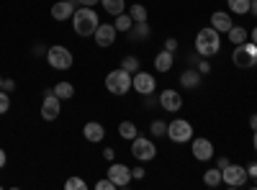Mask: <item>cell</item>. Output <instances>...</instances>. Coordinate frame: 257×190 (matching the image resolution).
I'll return each instance as SVG.
<instances>
[{
    "label": "cell",
    "mask_w": 257,
    "mask_h": 190,
    "mask_svg": "<svg viewBox=\"0 0 257 190\" xmlns=\"http://www.w3.org/2000/svg\"><path fill=\"white\" fill-rule=\"evenodd\" d=\"M219 49H221V34L213 29V26H206V29H201L196 34V52L201 57L211 59V57L219 54Z\"/></svg>",
    "instance_id": "6da1fadb"
},
{
    "label": "cell",
    "mask_w": 257,
    "mask_h": 190,
    "mask_svg": "<svg viewBox=\"0 0 257 190\" xmlns=\"http://www.w3.org/2000/svg\"><path fill=\"white\" fill-rule=\"evenodd\" d=\"M98 24H100V21H98V13L93 8H88V6L75 8V13H72V29H75L77 36H93Z\"/></svg>",
    "instance_id": "7a4b0ae2"
},
{
    "label": "cell",
    "mask_w": 257,
    "mask_h": 190,
    "mask_svg": "<svg viewBox=\"0 0 257 190\" xmlns=\"http://www.w3.org/2000/svg\"><path fill=\"white\" fill-rule=\"evenodd\" d=\"M231 62H234V67H239V70H249L257 65V44L254 41H244V44H237L231 52Z\"/></svg>",
    "instance_id": "3957f363"
},
{
    "label": "cell",
    "mask_w": 257,
    "mask_h": 190,
    "mask_svg": "<svg viewBox=\"0 0 257 190\" xmlns=\"http://www.w3.org/2000/svg\"><path fill=\"white\" fill-rule=\"evenodd\" d=\"M105 90H108L111 95H126L128 90H132V72L118 67L113 72L105 75Z\"/></svg>",
    "instance_id": "277c9868"
},
{
    "label": "cell",
    "mask_w": 257,
    "mask_h": 190,
    "mask_svg": "<svg viewBox=\"0 0 257 190\" xmlns=\"http://www.w3.org/2000/svg\"><path fill=\"white\" fill-rule=\"evenodd\" d=\"M47 65H49L52 70L62 72V70H70V67L75 65V57H72V52H70L67 47L54 44V47H49V52H47Z\"/></svg>",
    "instance_id": "5b68a950"
},
{
    "label": "cell",
    "mask_w": 257,
    "mask_h": 190,
    "mask_svg": "<svg viewBox=\"0 0 257 190\" xmlns=\"http://www.w3.org/2000/svg\"><path fill=\"white\" fill-rule=\"evenodd\" d=\"M165 136H170V141H175V144H185V141L193 139V126L185 118H173L167 123V134Z\"/></svg>",
    "instance_id": "8992f818"
},
{
    "label": "cell",
    "mask_w": 257,
    "mask_h": 190,
    "mask_svg": "<svg viewBox=\"0 0 257 190\" xmlns=\"http://www.w3.org/2000/svg\"><path fill=\"white\" fill-rule=\"evenodd\" d=\"M132 154L139 162H152L157 157V146L149 136H137V139H132Z\"/></svg>",
    "instance_id": "52a82bcc"
},
{
    "label": "cell",
    "mask_w": 257,
    "mask_h": 190,
    "mask_svg": "<svg viewBox=\"0 0 257 190\" xmlns=\"http://www.w3.org/2000/svg\"><path fill=\"white\" fill-rule=\"evenodd\" d=\"M247 180H249L247 167H242V164L229 162V164L224 167V170H221V182H224L226 187H242Z\"/></svg>",
    "instance_id": "ba28073f"
},
{
    "label": "cell",
    "mask_w": 257,
    "mask_h": 190,
    "mask_svg": "<svg viewBox=\"0 0 257 190\" xmlns=\"http://www.w3.org/2000/svg\"><path fill=\"white\" fill-rule=\"evenodd\" d=\"M62 113V100L54 95V90H44V100H41V118L44 121H57Z\"/></svg>",
    "instance_id": "9c48e42d"
},
{
    "label": "cell",
    "mask_w": 257,
    "mask_h": 190,
    "mask_svg": "<svg viewBox=\"0 0 257 190\" xmlns=\"http://www.w3.org/2000/svg\"><path fill=\"white\" fill-rule=\"evenodd\" d=\"M132 90H137L139 95H149V93H155L157 90V77L155 75H149V72H134L132 75Z\"/></svg>",
    "instance_id": "30bf717a"
},
{
    "label": "cell",
    "mask_w": 257,
    "mask_h": 190,
    "mask_svg": "<svg viewBox=\"0 0 257 190\" xmlns=\"http://www.w3.org/2000/svg\"><path fill=\"white\" fill-rule=\"evenodd\" d=\"M116 36H118V31H116L113 24H98V29H95V34H93L95 44H98L100 49L113 47V44H116Z\"/></svg>",
    "instance_id": "8fae6325"
},
{
    "label": "cell",
    "mask_w": 257,
    "mask_h": 190,
    "mask_svg": "<svg viewBox=\"0 0 257 190\" xmlns=\"http://www.w3.org/2000/svg\"><path fill=\"white\" fill-rule=\"evenodd\" d=\"M190 152H193V157H196L198 162H208L213 154V144H211V139H206V136H198V139H190Z\"/></svg>",
    "instance_id": "7c38bea8"
},
{
    "label": "cell",
    "mask_w": 257,
    "mask_h": 190,
    "mask_svg": "<svg viewBox=\"0 0 257 190\" xmlns=\"http://www.w3.org/2000/svg\"><path fill=\"white\" fill-rule=\"evenodd\" d=\"M108 177L116 182V187H128V182L134 180L132 170H128L126 164H121V162H111L108 164Z\"/></svg>",
    "instance_id": "4fadbf2b"
},
{
    "label": "cell",
    "mask_w": 257,
    "mask_h": 190,
    "mask_svg": "<svg viewBox=\"0 0 257 190\" xmlns=\"http://www.w3.org/2000/svg\"><path fill=\"white\" fill-rule=\"evenodd\" d=\"M160 108L162 111H170V113H178L183 108V95L178 90H162L160 93Z\"/></svg>",
    "instance_id": "5bb4252c"
},
{
    "label": "cell",
    "mask_w": 257,
    "mask_h": 190,
    "mask_svg": "<svg viewBox=\"0 0 257 190\" xmlns=\"http://www.w3.org/2000/svg\"><path fill=\"white\" fill-rule=\"evenodd\" d=\"M82 136L88 139L90 144H100L103 139H105V129H103V123H98V121H88L82 126Z\"/></svg>",
    "instance_id": "9a60e30c"
},
{
    "label": "cell",
    "mask_w": 257,
    "mask_h": 190,
    "mask_svg": "<svg viewBox=\"0 0 257 190\" xmlns=\"http://www.w3.org/2000/svg\"><path fill=\"white\" fill-rule=\"evenodd\" d=\"M52 18L54 21H59V24H62V21H72V13H75V6L72 3H67V0H59V3H54L52 6Z\"/></svg>",
    "instance_id": "2e32d148"
},
{
    "label": "cell",
    "mask_w": 257,
    "mask_h": 190,
    "mask_svg": "<svg viewBox=\"0 0 257 190\" xmlns=\"http://www.w3.org/2000/svg\"><path fill=\"white\" fill-rule=\"evenodd\" d=\"M201 72L196 70V67H188L183 75H180V85H183V90H196L198 85H201Z\"/></svg>",
    "instance_id": "e0dca14e"
},
{
    "label": "cell",
    "mask_w": 257,
    "mask_h": 190,
    "mask_svg": "<svg viewBox=\"0 0 257 190\" xmlns=\"http://www.w3.org/2000/svg\"><path fill=\"white\" fill-rule=\"evenodd\" d=\"M211 26L216 29L219 34H229V29H231L234 24H231V16H229V13L216 11V13H211Z\"/></svg>",
    "instance_id": "ac0fdd59"
},
{
    "label": "cell",
    "mask_w": 257,
    "mask_h": 190,
    "mask_svg": "<svg viewBox=\"0 0 257 190\" xmlns=\"http://www.w3.org/2000/svg\"><path fill=\"white\" fill-rule=\"evenodd\" d=\"M173 65H175V54L173 52H167V49L157 52V57H155V70L157 72H170Z\"/></svg>",
    "instance_id": "d6986e66"
},
{
    "label": "cell",
    "mask_w": 257,
    "mask_h": 190,
    "mask_svg": "<svg viewBox=\"0 0 257 190\" xmlns=\"http://www.w3.org/2000/svg\"><path fill=\"white\" fill-rule=\"evenodd\" d=\"M149 34H152V29H149L147 21L134 24L132 29H128V39H132V41H144V39H149Z\"/></svg>",
    "instance_id": "ffe728a7"
},
{
    "label": "cell",
    "mask_w": 257,
    "mask_h": 190,
    "mask_svg": "<svg viewBox=\"0 0 257 190\" xmlns=\"http://www.w3.org/2000/svg\"><path fill=\"white\" fill-rule=\"evenodd\" d=\"M118 136H121V139H126V141L137 139V136H139L137 123H134V121H121V123H118Z\"/></svg>",
    "instance_id": "44dd1931"
},
{
    "label": "cell",
    "mask_w": 257,
    "mask_h": 190,
    "mask_svg": "<svg viewBox=\"0 0 257 190\" xmlns=\"http://www.w3.org/2000/svg\"><path fill=\"white\" fill-rule=\"evenodd\" d=\"M226 36H229V41H231V44L237 47V44H244V41L249 39V31H247L244 26H231Z\"/></svg>",
    "instance_id": "7402d4cb"
},
{
    "label": "cell",
    "mask_w": 257,
    "mask_h": 190,
    "mask_svg": "<svg viewBox=\"0 0 257 190\" xmlns=\"http://www.w3.org/2000/svg\"><path fill=\"white\" fill-rule=\"evenodd\" d=\"M100 6L108 16H118L126 11V0H100Z\"/></svg>",
    "instance_id": "603a6c76"
},
{
    "label": "cell",
    "mask_w": 257,
    "mask_h": 190,
    "mask_svg": "<svg viewBox=\"0 0 257 190\" xmlns=\"http://www.w3.org/2000/svg\"><path fill=\"white\" fill-rule=\"evenodd\" d=\"M52 90H54V95H57L59 100H70V98L75 95V85H72V82H57Z\"/></svg>",
    "instance_id": "cb8c5ba5"
},
{
    "label": "cell",
    "mask_w": 257,
    "mask_h": 190,
    "mask_svg": "<svg viewBox=\"0 0 257 190\" xmlns=\"http://www.w3.org/2000/svg\"><path fill=\"white\" fill-rule=\"evenodd\" d=\"M116 21H113V26H116V31H126L128 34V29L134 26V21H132V16H128L126 11L123 13H118V16H113Z\"/></svg>",
    "instance_id": "d4e9b609"
},
{
    "label": "cell",
    "mask_w": 257,
    "mask_h": 190,
    "mask_svg": "<svg viewBox=\"0 0 257 190\" xmlns=\"http://www.w3.org/2000/svg\"><path fill=\"white\" fill-rule=\"evenodd\" d=\"M203 185H208V187L221 185V170H219V167H213V170H206L203 172Z\"/></svg>",
    "instance_id": "484cf974"
},
{
    "label": "cell",
    "mask_w": 257,
    "mask_h": 190,
    "mask_svg": "<svg viewBox=\"0 0 257 190\" xmlns=\"http://www.w3.org/2000/svg\"><path fill=\"white\" fill-rule=\"evenodd\" d=\"M128 16H132L134 24H142V21H147V18H149V13H147V8H144L142 3H134L132 8H128Z\"/></svg>",
    "instance_id": "4316f807"
},
{
    "label": "cell",
    "mask_w": 257,
    "mask_h": 190,
    "mask_svg": "<svg viewBox=\"0 0 257 190\" xmlns=\"http://www.w3.org/2000/svg\"><path fill=\"white\" fill-rule=\"evenodd\" d=\"M226 3H229L231 13H237V16H247V13H249V3H252V0H226Z\"/></svg>",
    "instance_id": "83f0119b"
},
{
    "label": "cell",
    "mask_w": 257,
    "mask_h": 190,
    "mask_svg": "<svg viewBox=\"0 0 257 190\" xmlns=\"http://www.w3.org/2000/svg\"><path fill=\"white\" fill-rule=\"evenodd\" d=\"M64 187H67V190H85V187H88V182H85L82 177H77V175H72V177L64 180Z\"/></svg>",
    "instance_id": "f1b7e54d"
},
{
    "label": "cell",
    "mask_w": 257,
    "mask_h": 190,
    "mask_svg": "<svg viewBox=\"0 0 257 190\" xmlns=\"http://www.w3.org/2000/svg\"><path fill=\"white\" fill-rule=\"evenodd\" d=\"M121 67H123V70H128V72L134 75V72L139 70V59H137V57H132V54H128V57H123V59H121Z\"/></svg>",
    "instance_id": "f546056e"
},
{
    "label": "cell",
    "mask_w": 257,
    "mask_h": 190,
    "mask_svg": "<svg viewBox=\"0 0 257 190\" xmlns=\"http://www.w3.org/2000/svg\"><path fill=\"white\" fill-rule=\"evenodd\" d=\"M8 111H11V93L0 88V116H6Z\"/></svg>",
    "instance_id": "4dcf8cb0"
},
{
    "label": "cell",
    "mask_w": 257,
    "mask_h": 190,
    "mask_svg": "<svg viewBox=\"0 0 257 190\" xmlns=\"http://www.w3.org/2000/svg\"><path fill=\"white\" fill-rule=\"evenodd\" d=\"M149 131H152V136H165L167 134V123L165 121H152V126H149Z\"/></svg>",
    "instance_id": "1f68e13d"
},
{
    "label": "cell",
    "mask_w": 257,
    "mask_h": 190,
    "mask_svg": "<svg viewBox=\"0 0 257 190\" xmlns=\"http://www.w3.org/2000/svg\"><path fill=\"white\" fill-rule=\"evenodd\" d=\"M95 187H98V190H116V182H113L111 177H105V180H98Z\"/></svg>",
    "instance_id": "d6a6232c"
},
{
    "label": "cell",
    "mask_w": 257,
    "mask_h": 190,
    "mask_svg": "<svg viewBox=\"0 0 257 190\" xmlns=\"http://www.w3.org/2000/svg\"><path fill=\"white\" fill-rule=\"evenodd\" d=\"M144 98V108H152V105H160V95L149 93V95H142Z\"/></svg>",
    "instance_id": "836d02e7"
},
{
    "label": "cell",
    "mask_w": 257,
    "mask_h": 190,
    "mask_svg": "<svg viewBox=\"0 0 257 190\" xmlns=\"http://www.w3.org/2000/svg\"><path fill=\"white\" fill-rule=\"evenodd\" d=\"M196 70H198L201 75H211V65H208V59H206V57H201V59H198Z\"/></svg>",
    "instance_id": "e575fe53"
},
{
    "label": "cell",
    "mask_w": 257,
    "mask_h": 190,
    "mask_svg": "<svg viewBox=\"0 0 257 190\" xmlns=\"http://www.w3.org/2000/svg\"><path fill=\"white\" fill-rule=\"evenodd\" d=\"M103 159H105V162H113V159H116V149L105 146V149H103Z\"/></svg>",
    "instance_id": "d590c367"
},
{
    "label": "cell",
    "mask_w": 257,
    "mask_h": 190,
    "mask_svg": "<svg viewBox=\"0 0 257 190\" xmlns=\"http://www.w3.org/2000/svg\"><path fill=\"white\" fill-rule=\"evenodd\" d=\"M144 175H147L144 167H134V170H132V177H134V180H144Z\"/></svg>",
    "instance_id": "8d00e7d4"
},
{
    "label": "cell",
    "mask_w": 257,
    "mask_h": 190,
    "mask_svg": "<svg viewBox=\"0 0 257 190\" xmlns=\"http://www.w3.org/2000/svg\"><path fill=\"white\" fill-rule=\"evenodd\" d=\"M165 49L175 54V49H178V39H167V41H165Z\"/></svg>",
    "instance_id": "74e56055"
},
{
    "label": "cell",
    "mask_w": 257,
    "mask_h": 190,
    "mask_svg": "<svg viewBox=\"0 0 257 190\" xmlns=\"http://www.w3.org/2000/svg\"><path fill=\"white\" fill-rule=\"evenodd\" d=\"M3 90H6V93H13V90H16V80H11V77L3 80Z\"/></svg>",
    "instance_id": "f35d334b"
},
{
    "label": "cell",
    "mask_w": 257,
    "mask_h": 190,
    "mask_svg": "<svg viewBox=\"0 0 257 190\" xmlns=\"http://www.w3.org/2000/svg\"><path fill=\"white\" fill-rule=\"evenodd\" d=\"M47 52H49V49H44V44H36V47H34V54H36V57H44Z\"/></svg>",
    "instance_id": "ab89813d"
},
{
    "label": "cell",
    "mask_w": 257,
    "mask_h": 190,
    "mask_svg": "<svg viewBox=\"0 0 257 190\" xmlns=\"http://www.w3.org/2000/svg\"><path fill=\"white\" fill-rule=\"evenodd\" d=\"M247 175H249V177H257V162L247 164Z\"/></svg>",
    "instance_id": "60d3db41"
},
{
    "label": "cell",
    "mask_w": 257,
    "mask_h": 190,
    "mask_svg": "<svg viewBox=\"0 0 257 190\" xmlns=\"http://www.w3.org/2000/svg\"><path fill=\"white\" fill-rule=\"evenodd\" d=\"M249 129H252V131H257V113H252V116H249Z\"/></svg>",
    "instance_id": "b9f144b4"
},
{
    "label": "cell",
    "mask_w": 257,
    "mask_h": 190,
    "mask_svg": "<svg viewBox=\"0 0 257 190\" xmlns=\"http://www.w3.org/2000/svg\"><path fill=\"white\" fill-rule=\"evenodd\" d=\"M226 164H229V159H226V157H219V159H216V167H219V170H224Z\"/></svg>",
    "instance_id": "7bdbcfd3"
},
{
    "label": "cell",
    "mask_w": 257,
    "mask_h": 190,
    "mask_svg": "<svg viewBox=\"0 0 257 190\" xmlns=\"http://www.w3.org/2000/svg\"><path fill=\"white\" fill-rule=\"evenodd\" d=\"M100 0H80V6H88V8H93V6H98Z\"/></svg>",
    "instance_id": "ee69618b"
},
{
    "label": "cell",
    "mask_w": 257,
    "mask_h": 190,
    "mask_svg": "<svg viewBox=\"0 0 257 190\" xmlns=\"http://www.w3.org/2000/svg\"><path fill=\"white\" fill-rule=\"evenodd\" d=\"M6 162H8V154H6L3 149H0V170H3V167H6Z\"/></svg>",
    "instance_id": "f6af8a7d"
},
{
    "label": "cell",
    "mask_w": 257,
    "mask_h": 190,
    "mask_svg": "<svg viewBox=\"0 0 257 190\" xmlns=\"http://www.w3.org/2000/svg\"><path fill=\"white\" fill-rule=\"evenodd\" d=\"M249 13L257 16V0H252V3H249Z\"/></svg>",
    "instance_id": "bcb514c9"
},
{
    "label": "cell",
    "mask_w": 257,
    "mask_h": 190,
    "mask_svg": "<svg viewBox=\"0 0 257 190\" xmlns=\"http://www.w3.org/2000/svg\"><path fill=\"white\" fill-rule=\"evenodd\" d=\"M249 41H254V44H257V26L252 29V34H249Z\"/></svg>",
    "instance_id": "7dc6e473"
},
{
    "label": "cell",
    "mask_w": 257,
    "mask_h": 190,
    "mask_svg": "<svg viewBox=\"0 0 257 190\" xmlns=\"http://www.w3.org/2000/svg\"><path fill=\"white\" fill-rule=\"evenodd\" d=\"M252 144H254V152H257V131H252Z\"/></svg>",
    "instance_id": "c3c4849f"
},
{
    "label": "cell",
    "mask_w": 257,
    "mask_h": 190,
    "mask_svg": "<svg viewBox=\"0 0 257 190\" xmlns=\"http://www.w3.org/2000/svg\"><path fill=\"white\" fill-rule=\"evenodd\" d=\"M67 3H72L75 8H80V0H67Z\"/></svg>",
    "instance_id": "681fc988"
},
{
    "label": "cell",
    "mask_w": 257,
    "mask_h": 190,
    "mask_svg": "<svg viewBox=\"0 0 257 190\" xmlns=\"http://www.w3.org/2000/svg\"><path fill=\"white\" fill-rule=\"evenodd\" d=\"M0 88H3V75H0Z\"/></svg>",
    "instance_id": "f907efd6"
},
{
    "label": "cell",
    "mask_w": 257,
    "mask_h": 190,
    "mask_svg": "<svg viewBox=\"0 0 257 190\" xmlns=\"http://www.w3.org/2000/svg\"><path fill=\"white\" fill-rule=\"evenodd\" d=\"M254 67H257V65H254Z\"/></svg>",
    "instance_id": "816d5d0a"
}]
</instances>
